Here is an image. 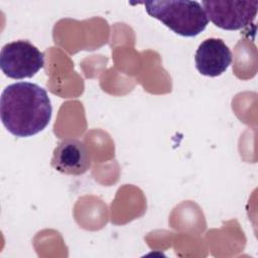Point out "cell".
Here are the masks:
<instances>
[{
  "mask_svg": "<svg viewBox=\"0 0 258 258\" xmlns=\"http://www.w3.org/2000/svg\"><path fill=\"white\" fill-rule=\"evenodd\" d=\"M52 113L46 91L34 83L7 86L0 98V117L4 127L16 137H29L42 131Z\"/></svg>",
  "mask_w": 258,
  "mask_h": 258,
  "instance_id": "obj_1",
  "label": "cell"
},
{
  "mask_svg": "<svg viewBox=\"0 0 258 258\" xmlns=\"http://www.w3.org/2000/svg\"><path fill=\"white\" fill-rule=\"evenodd\" d=\"M146 12L161 21L170 30L185 37H192L205 30L209 23L203 6L197 1H147Z\"/></svg>",
  "mask_w": 258,
  "mask_h": 258,
  "instance_id": "obj_2",
  "label": "cell"
},
{
  "mask_svg": "<svg viewBox=\"0 0 258 258\" xmlns=\"http://www.w3.org/2000/svg\"><path fill=\"white\" fill-rule=\"evenodd\" d=\"M44 66V54L28 40L6 43L0 51V68L10 79L32 78Z\"/></svg>",
  "mask_w": 258,
  "mask_h": 258,
  "instance_id": "obj_3",
  "label": "cell"
},
{
  "mask_svg": "<svg viewBox=\"0 0 258 258\" xmlns=\"http://www.w3.org/2000/svg\"><path fill=\"white\" fill-rule=\"evenodd\" d=\"M216 26L239 30L251 24L258 11V1H203L201 4Z\"/></svg>",
  "mask_w": 258,
  "mask_h": 258,
  "instance_id": "obj_4",
  "label": "cell"
},
{
  "mask_svg": "<svg viewBox=\"0 0 258 258\" xmlns=\"http://www.w3.org/2000/svg\"><path fill=\"white\" fill-rule=\"evenodd\" d=\"M51 166L64 174H84L91 167L90 151L81 140L64 139L53 150Z\"/></svg>",
  "mask_w": 258,
  "mask_h": 258,
  "instance_id": "obj_5",
  "label": "cell"
},
{
  "mask_svg": "<svg viewBox=\"0 0 258 258\" xmlns=\"http://www.w3.org/2000/svg\"><path fill=\"white\" fill-rule=\"evenodd\" d=\"M196 68L207 77H218L227 71L232 62V52L220 38H207L198 47L195 55Z\"/></svg>",
  "mask_w": 258,
  "mask_h": 258,
  "instance_id": "obj_6",
  "label": "cell"
}]
</instances>
